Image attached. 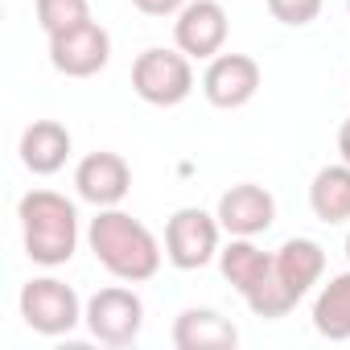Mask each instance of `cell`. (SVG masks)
<instances>
[{
  "mask_svg": "<svg viewBox=\"0 0 350 350\" xmlns=\"http://www.w3.org/2000/svg\"><path fill=\"white\" fill-rule=\"evenodd\" d=\"M87 243H91L95 260L124 284H144V280H152L161 272L165 252H161L157 235L120 206H107V211H99L91 219Z\"/></svg>",
  "mask_w": 350,
  "mask_h": 350,
  "instance_id": "6da1fadb",
  "label": "cell"
},
{
  "mask_svg": "<svg viewBox=\"0 0 350 350\" xmlns=\"http://www.w3.org/2000/svg\"><path fill=\"white\" fill-rule=\"evenodd\" d=\"M25 256L42 268H58L79 247V211L58 190H29L17 202Z\"/></svg>",
  "mask_w": 350,
  "mask_h": 350,
  "instance_id": "7a4b0ae2",
  "label": "cell"
},
{
  "mask_svg": "<svg viewBox=\"0 0 350 350\" xmlns=\"http://www.w3.org/2000/svg\"><path fill=\"white\" fill-rule=\"evenodd\" d=\"M223 252V223L202 206H182L165 223V260L182 272H198Z\"/></svg>",
  "mask_w": 350,
  "mask_h": 350,
  "instance_id": "3957f363",
  "label": "cell"
},
{
  "mask_svg": "<svg viewBox=\"0 0 350 350\" xmlns=\"http://www.w3.org/2000/svg\"><path fill=\"white\" fill-rule=\"evenodd\" d=\"M132 91L152 103V107H178L190 99L194 91V66H190V54L182 50H144L136 62H132Z\"/></svg>",
  "mask_w": 350,
  "mask_h": 350,
  "instance_id": "277c9868",
  "label": "cell"
},
{
  "mask_svg": "<svg viewBox=\"0 0 350 350\" xmlns=\"http://www.w3.org/2000/svg\"><path fill=\"white\" fill-rule=\"evenodd\" d=\"M21 317H25V325L33 329V334H46V338H58V334H70L79 321H83V313H87V305L79 301V293L66 284V280H58V276H38V280H29L25 288H21Z\"/></svg>",
  "mask_w": 350,
  "mask_h": 350,
  "instance_id": "5b68a950",
  "label": "cell"
},
{
  "mask_svg": "<svg viewBox=\"0 0 350 350\" xmlns=\"http://www.w3.org/2000/svg\"><path fill=\"white\" fill-rule=\"evenodd\" d=\"M87 329L95 342L103 346H132L144 329V301L124 288V284H107L99 288L91 301H87V313H83Z\"/></svg>",
  "mask_w": 350,
  "mask_h": 350,
  "instance_id": "8992f818",
  "label": "cell"
},
{
  "mask_svg": "<svg viewBox=\"0 0 350 350\" xmlns=\"http://www.w3.org/2000/svg\"><path fill=\"white\" fill-rule=\"evenodd\" d=\"M107 58H111V38L99 21H83L62 33H50V62L66 79H91L107 66Z\"/></svg>",
  "mask_w": 350,
  "mask_h": 350,
  "instance_id": "52a82bcc",
  "label": "cell"
},
{
  "mask_svg": "<svg viewBox=\"0 0 350 350\" xmlns=\"http://www.w3.org/2000/svg\"><path fill=\"white\" fill-rule=\"evenodd\" d=\"M260 83H264V70L252 54H215L206 75H202V95L211 107L235 111V107L256 99Z\"/></svg>",
  "mask_w": 350,
  "mask_h": 350,
  "instance_id": "ba28073f",
  "label": "cell"
},
{
  "mask_svg": "<svg viewBox=\"0 0 350 350\" xmlns=\"http://www.w3.org/2000/svg\"><path fill=\"white\" fill-rule=\"evenodd\" d=\"M75 190L83 202H91L95 211H107V206H120L132 190V165L120 157V152H87L79 165H75Z\"/></svg>",
  "mask_w": 350,
  "mask_h": 350,
  "instance_id": "9c48e42d",
  "label": "cell"
},
{
  "mask_svg": "<svg viewBox=\"0 0 350 350\" xmlns=\"http://www.w3.org/2000/svg\"><path fill=\"white\" fill-rule=\"evenodd\" d=\"M227 33H231V21H227V9L219 0H190V5L178 13V21H173V42H178V50L190 54V58L223 54Z\"/></svg>",
  "mask_w": 350,
  "mask_h": 350,
  "instance_id": "30bf717a",
  "label": "cell"
},
{
  "mask_svg": "<svg viewBox=\"0 0 350 350\" xmlns=\"http://www.w3.org/2000/svg\"><path fill=\"white\" fill-rule=\"evenodd\" d=\"M215 215H219V223H223L227 235L256 239V235H264L276 223V198L264 186H256V182H239V186L223 190Z\"/></svg>",
  "mask_w": 350,
  "mask_h": 350,
  "instance_id": "8fae6325",
  "label": "cell"
},
{
  "mask_svg": "<svg viewBox=\"0 0 350 350\" xmlns=\"http://www.w3.org/2000/svg\"><path fill=\"white\" fill-rule=\"evenodd\" d=\"M173 346L178 350H235L239 329L219 309H186L173 321Z\"/></svg>",
  "mask_w": 350,
  "mask_h": 350,
  "instance_id": "7c38bea8",
  "label": "cell"
},
{
  "mask_svg": "<svg viewBox=\"0 0 350 350\" xmlns=\"http://www.w3.org/2000/svg\"><path fill=\"white\" fill-rule=\"evenodd\" d=\"M70 161V132L58 120H33L21 132V165L38 178H50Z\"/></svg>",
  "mask_w": 350,
  "mask_h": 350,
  "instance_id": "4fadbf2b",
  "label": "cell"
},
{
  "mask_svg": "<svg viewBox=\"0 0 350 350\" xmlns=\"http://www.w3.org/2000/svg\"><path fill=\"white\" fill-rule=\"evenodd\" d=\"M272 268H276V276L293 288V297L301 301L321 276H325V252H321V243L317 239H284L280 243V252H272Z\"/></svg>",
  "mask_w": 350,
  "mask_h": 350,
  "instance_id": "5bb4252c",
  "label": "cell"
},
{
  "mask_svg": "<svg viewBox=\"0 0 350 350\" xmlns=\"http://www.w3.org/2000/svg\"><path fill=\"white\" fill-rule=\"evenodd\" d=\"M309 211L325 223V227H342L350 223V165H325L313 173L309 186Z\"/></svg>",
  "mask_w": 350,
  "mask_h": 350,
  "instance_id": "9a60e30c",
  "label": "cell"
},
{
  "mask_svg": "<svg viewBox=\"0 0 350 350\" xmlns=\"http://www.w3.org/2000/svg\"><path fill=\"white\" fill-rule=\"evenodd\" d=\"M219 268H223V280L239 293V297H247L268 272H272V256L268 252H260L252 239H239V235H231V243L219 252Z\"/></svg>",
  "mask_w": 350,
  "mask_h": 350,
  "instance_id": "2e32d148",
  "label": "cell"
},
{
  "mask_svg": "<svg viewBox=\"0 0 350 350\" xmlns=\"http://www.w3.org/2000/svg\"><path fill=\"white\" fill-rule=\"evenodd\" d=\"M313 329L329 342H350V272L329 276L313 301Z\"/></svg>",
  "mask_w": 350,
  "mask_h": 350,
  "instance_id": "e0dca14e",
  "label": "cell"
},
{
  "mask_svg": "<svg viewBox=\"0 0 350 350\" xmlns=\"http://www.w3.org/2000/svg\"><path fill=\"white\" fill-rule=\"evenodd\" d=\"M247 301V309L256 313V317H264V321H276V317H288L293 309H297V297H293V288L276 276V268L243 297Z\"/></svg>",
  "mask_w": 350,
  "mask_h": 350,
  "instance_id": "ac0fdd59",
  "label": "cell"
},
{
  "mask_svg": "<svg viewBox=\"0 0 350 350\" xmlns=\"http://www.w3.org/2000/svg\"><path fill=\"white\" fill-rule=\"evenodd\" d=\"M91 21V5L87 0H38V25L50 33H62L70 25H83Z\"/></svg>",
  "mask_w": 350,
  "mask_h": 350,
  "instance_id": "d6986e66",
  "label": "cell"
},
{
  "mask_svg": "<svg viewBox=\"0 0 350 350\" xmlns=\"http://www.w3.org/2000/svg\"><path fill=\"white\" fill-rule=\"evenodd\" d=\"M321 5H325V0H268V13H272L280 25L301 29V25H309V21L321 17Z\"/></svg>",
  "mask_w": 350,
  "mask_h": 350,
  "instance_id": "ffe728a7",
  "label": "cell"
},
{
  "mask_svg": "<svg viewBox=\"0 0 350 350\" xmlns=\"http://www.w3.org/2000/svg\"><path fill=\"white\" fill-rule=\"evenodd\" d=\"M132 5H136L144 17H178L190 0H132Z\"/></svg>",
  "mask_w": 350,
  "mask_h": 350,
  "instance_id": "44dd1931",
  "label": "cell"
},
{
  "mask_svg": "<svg viewBox=\"0 0 350 350\" xmlns=\"http://www.w3.org/2000/svg\"><path fill=\"white\" fill-rule=\"evenodd\" d=\"M338 152H342V161L350 165V120H342V128H338Z\"/></svg>",
  "mask_w": 350,
  "mask_h": 350,
  "instance_id": "7402d4cb",
  "label": "cell"
},
{
  "mask_svg": "<svg viewBox=\"0 0 350 350\" xmlns=\"http://www.w3.org/2000/svg\"><path fill=\"white\" fill-rule=\"evenodd\" d=\"M346 260H350V235H346Z\"/></svg>",
  "mask_w": 350,
  "mask_h": 350,
  "instance_id": "603a6c76",
  "label": "cell"
},
{
  "mask_svg": "<svg viewBox=\"0 0 350 350\" xmlns=\"http://www.w3.org/2000/svg\"><path fill=\"white\" fill-rule=\"evenodd\" d=\"M346 9H350V0H346Z\"/></svg>",
  "mask_w": 350,
  "mask_h": 350,
  "instance_id": "cb8c5ba5",
  "label": "cell"
}]
</instances>
